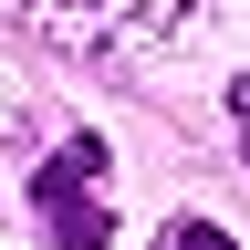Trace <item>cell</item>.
<instances>
[{
  "instance_id": "cell-2",
  "label": "cell",
  "mask_w": 250,
  "mask_h": 250,
  "mask_svg": "<svg viewBox=\"0 0 250 250\" xmlns=\"http://www.w3.org/2000/svg\"><path fill=\"white\" fill-rule=\"evenodd\" d=\"M156 250H240V240L219 229V219H167V229H156Z\"/></svg>"
},
{
  "instance_id": "cell-1",
  "label": "cell",
  "mask_w": 250,
  "mask_h": 250,
  "mask_svg": "<svg viewBox=\"0 0 250 250\" xmlns=\"http://www.w3.org/2000/svg\"><path fill=\"white\" fill-rule=\"evenodd\" d=\"M94 177H104V146H94V136H73L42 177H31V208H42L52 250H104L115 219H104V198H94Z\"/></svg>"
}]
</instances>
